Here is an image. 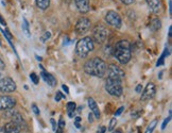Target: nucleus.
<instances>
[{"label": "nucleus", "mask_w": 172, "mask_h": 133, "mask_svg": "<svg viewBox=\"0 0 172 133\" xmlns=\"http://www.w3.org/2000/svg\"><path fill=\"white\" fill-rule=\"evenodd\" d=\"M124 110V107H119L118 110H117V112L115 113V116H119V115L121 114V113H122V111Z\"/></svg>", "instance_id": "nucleus-33"}, {"label": "nucleus", "mask_w": 172, "mask_h": 133, "mask_svg": "<svg viewBox=\"0 0 172 133\" xmlns=\"http://www.w3.org/2000/svg\"><path fill=\"white\" fill-rule=\"evenodd\" d=\"M16 104V99L11 96H0V111L11 110Z\"/></svg>", "instance_id": "nucleus-10"}, {"label": "nucleus", "mask_w": 172, "mask_h": 133, "mask_svg": "<svg viewBox=\"0 0 172 133\" xmlns=\"http://www.w3.org/2000/svg\"><path fill=\"white\" fill-rule=\"evenodd\" d=\"M75 3L81 13H87L90 9L89 0H75Z\"/></svg>", "instance_id": "nucleus-12"}, {"label": "nucleus", "mask_w": 172, "mask_h": 133, "mask_svg": "<svg viewBox=\"0 0 172 133\" xmlns=\"http://www.w3.org/2000/svg\"><path fill=\"white\" fill-rule=\"evenodd\" d=\"M65 125H66L65 120H64L63 118H61L60 122H58V128H61V129H63V130H64V128H65Z\"/></svg>", "instance_id": "nucleus-28"}, {"label": "nucleus", "mask_w": 172, "mask_h": 133, "mask_svg": "<svg viewBox=\"0 0 172 133\" xmlns=\"http://www.w3.org/2000/svg\"><path fill=\"white\" fill-rule=\"evenodd\" d=\"M141 91H142V85L141 84H138L137 87H136V92L137 93H141Z\"/></svg>", "instance_id": "nucleus-35"}, {"label": "nucleus", "mask_w": 172, "mask_h": 133, "mask_svg": "<svg viewBox=\"0 0 172 133\" xmlns=\"http://www.w3.org/2000/svg\"><path fill=\"white\" fill-rule=\"evenodd\" d=\"M81 122V117H79V116L76 117V122Z\"/></svg>", "instance_id": "nucleus-41"}, {"label": "nucleus", "mask_w": 172, "mask_h": 133, "mask_svg": "<svg viewBox=\"0 0 172 133\" xmlns=\"http://www.w3.org/2000/svg\"><path fill=\"white\" fill-rule=\"evenodd\" d=\"M105 21L108 23L109 26H113L115 28L119 29L122 25L120 15L115 11H108L105 15Z\"/></svg>", "instance_id": "nucleus-7"}, {"label": "nucleus", "mask_w": 172, "mask_h": 133, "mask_svg": "<svg viewBox=\"0 0 172 133\" xmlns=\"http://www.w3.org/2000/svg\"><path fill=\"white\" fill-rule=\"evenodd\" d=\"M50 36H51V34H50V32H46V33H45L44 41H46V40H48V38H50Z\"/></svg>", "instance_id": "nucleus-37"}, {"label": "nucleus", "mask_w": 172, "mask_h": 133, "mask_svg": "<svg viewBox=\"0 0 172 133\" xmlns=\"http://www.w3.org/2000/svg\"><path fill=\"white\" fill-rule=\"evenodd\" d=\"M0 133H5L4 128H3V127H0Z\"/></svg>", "instance_id": "nucleus-42"}, {"label": "nucleus", "mask_w": 172, "mask_h": 133, "mask_svg": "<svg viewBox=\"0 0 172 133\" xmlns=\"http://www.w3.org/2000/svg\"><path fill=\"white\" fill-rule=\"evenodd\" d=\"M76 109H77V104H76V102L70 101V102L67 103V111H68V115H69V117L73 116Z\"/></svg>", "instance_id": "nucleus-20"}, {"label": "nucleus", "mask_w": 172, "mask_h": 133, "mask_svg": "<svg viewBox=\"0 0 172 133\" xmlns=\"http://www.w3.org/2000/svg\"><path fill=\"white\" fill-rule=\"evenodd\" d=\"M114 56L115 58L118 60L119 63L126 64L131 60L132 56V52H131V45L128 41H119L116 45H115L114 49Z\"/></svg>", "instance_id": "nucleus-2"}, {"label": "nucleus", "mask_w": 172, "mask_h": 133, "mask_svg": "<svg viewBox=\"0 0 172 133\" xmlns=\"http://www.w3.org/2000/svg\"><path fill=\"white\" fill-rule=\"evenodd\" d=\"M5 68V63L3 62V60L0 58V70H3Z\"/></svg>", "instance_id": "nucleus-32"}, {"label": "nucleus", "mask_w": 172, "mask_h": 133, "mask_svg": "<svg viewBox=\"0 0 172 133\" xmlns=\"http://www.w3.org/2000/svg\"><path fill=\"white\" fill-rule=\"evenodd\" d=\"M12 122H15V124H16L20 129L21 128H26V127H27V124H26V122H25L23 117L17 112H14V113H13V115H12Z\"/></svg>", "instance_id": "nucleus-14"}, {"label": "nucleus", "mask_w": 172, "mask_h": 133, "mask_svg": "<svg viewBox=\"0 0 172 133\" xmlns=\"http://www.w3.org/2000/svg\"><path fill=\"white\" fill-rule=\"evenodd\" d=\"M116 125H117V119L116 118L111 119V122H109L108 126V131H114V129L116 128Z\"/></svg>", "instance_id": "nucleus-24"}, {"label": "nucleus", "mask_w": 172, "mask_h": 133, "mask_svg": "<svg viewBox=\"0 0 172 133\" xmlns=\"http://www.w3.org/2000/svg\"><path fill=\"white\" fill-rule=\"evenodd\" d=\"M62 87H63V89L66 92V94H69V89H68V86H67V85H65V84H63V85H62Z\"/></svg>", "instance_id": "nucleus-36"}, {"label": "nucleus", "mask_w": 172, "mask_h": 133, "mask_svg": "<svg viewBox=\"0 0 172 133\" xmlns=\"http://www.w3.org/2000/svg\"><path fill=\"white\" fill-rule=\"evenodd\" d=\"M51 124H52V129L55 131L56 130V124H55V122H54V119H51Z\"/></svg>", "instance_id": "nucleus-38"}, {"label": "nucleus", "mask_w": 172, "mask_h": 133, "mask_svg": "<svg viewBox=\"0 0 172 133\" xmlns=\"http://www.w3.org/2000/svg\"><path fill=\"white\" fill-rule=\"evenodd\" d=\"M171 33H172V27H170V28H169V36H171Z\"/></svg>", "instance_id": "nucleus-45"}, {"label": "nucleus", "mask_w": 172, "mask_h": 133, "mask_svg": "<svg viewBox=\"0 0 172 133\" xmlns=\"http://www.w3.org/2000/svg\"><path fill=\"white\" fill-rule=\"evenodd\" d=\"M93 120H95V119H93V113H89V114H88V122H93Z\"/></svg>", "instance_id": "nucleus-34"}, {"label": "nucleus", "mask_w": 172, "mask_h": 133, "mask_svg": "<svg viewBox=\"0 0 172 133\" xmlns=\"http://www.w3.org/2000/svg\"><path fill=\"white\" fill-rule=\"evenodd\" d=\"M107 33H108V31H107V29L105 28L104 26L98 25V26L95 27V29H93V41H95L96 43H98V44H101V43H103L106 40Z\"/></svg>", "instance_id": "nucleus-6"}, {"label": "nucleus", "mask_w": 172, "mask_h": 133, "mask_svg": "<svg viewBox=\"0 0 172 133\" xmlns=\"http://www.w3.org/2000/svg\"><path fill=\"white\" fill-rule=\"evenodd\" d=\"M150 30L153 31V32H156V31H158L159 29L162 28V21L161 19L158 18H155L153 19V20L151 21V23H150Z\"/></svg>", "instance_id": "nucleus-18"}, {"label": "nucleus", "mask_w": 172, "mask_h": 133, "mask_svg": "<svg viewBox=\"0 0 172 133\" xmlns=\"http://www.w3.org/2000/svg\"><path fill=\"white\" fill-rule=\"evenodd\" d=\"M22 29H23V31H25V33L27 34V36H28V38H30V31H29V23H28V21H27L26 18H23Z\"/></svg>", "instance_id": "nucleus-23"}, {"label": "nucleus", "mask_w": 172, "mask_h": 133, "mask_svg": "<svg viewBox=\"0 0 172 133\" xmlns=\"http://www.w3.org/2000/svg\"><path fill=\"white\" fill-rule=\"evenodd\" d=\"M170 119H171V111H170L169 117H168V118H166L165 120H164V122H163V126H162V129H163V130H165V129H166V127H167V125L169 124Z\"/></svg>", "instance_id": "nucleus-26"}, {"label": "nucleus", "mask_w": 172, "mask_h": 133, "mask_svg": "<svg viewBox=\"0 0 172 133\" xmlns=\"http://www.w3.org/2000/svg\"><path fill=\"white\" fill-rule=\"evenodd\" d=\"M91 23L88 18L86 17H82L78 20L77 25H76V32L78 34H84V33L88 32V30L90 29Z\"/></svg>", "instance_id": "nucleus-9"}, {"label": "nucleus", "mask_w": 172, "mask_h": 133, "mask_svg": "<svg viewBox=\"0 0 172 133\" xmlns=\"http://www.w3.org/2000/svg\"><path fill=\"white\" fill-rule=\"evenodd\" d=\"M50 1L51 0H36V5L40 10H47L50 5Z\"/></svg>", "instance_id": "nucleus-19"}, {"label": "nucleus", "mask_w": 172, "mask_h": 133, "mask_svg": "<svg viewBox=\"0 0 172 133\" xmlns=\"http://www.w3.org/2000/svg\"><path fill=\"white\" fill-rule=\"evenodd\" d=\"M93 50V41L89 36L83 38L77 43V47H76V52L80 58H86L88 56L89 52Z\"/></svg>", "instance_id": "nucleus-3"}, {"label": "nucleus", "mask_w": 172, "mask_h": 133, "mask_svg": "<svg viewBox=\"0 0 172 133\" xmlns=\"http://www.w3.org/2000/svg\"><path fill=\"white\" fill-rule=\"evenodd\" d=\"M155 94H156L155 84H154V83H149L146 86V89H144V92H142V94H141V100L142 101L150 100V99H152L154 96H155Z\"/></svg>", "instance_id": "nucleus-11"}, {"label": "nucleus", "mask_w": 172, "mask_h": 133, "mask_svg": "<svg viewBox=\"0 0 172 133\" xmlns=\"http://www.w3.org/2000/svg\"><path fill=\"white\" fill-rule=\"evenodd\" d=\"M113 133H122V131H121V130H119V129H117V130L113 131Z\"/></svg>", "instance_id": "nucleus-43"}, {"label": "nucleus", "mask_w": 172, "mask_h": 133, "mask_svg": "<svg viewBox=\"0 0 172 133\" xmlns=\"http://www.w3.org/2000/svg\"><path fill=\"white\" fill-rule=\"evenodd\" d=\"M1 77H2V76H1V74H0V79H1Z\"/></svg>", "instance_id": "nucleus-46"}, {"label": "nucleus", "mask_w": 172, "mask_h": 133, "mask_svg": "<svg viewBox=\"0 0 172 133\" xmlns=\"http://www.w3.org/2000/svg\"><path fill=\"white\" fill-rule=\"evenodd\" d=\"M88 105H89V107H90L91 113L95 115L96 118H100V110H99V107H98L97 102H96L93 98L88 99Z\"/></svg>", "instance_id": "nucleus-16"}, {"label": "nucleus", "mask_w": 172, "mask_h": 133, "mask_svg": "<svg viewBox=\"0 0 172 133\" xmlns=\"http://www.w3.org/2000/svg\"><path fill=\"white\" fill-rule=\"evenodd\" d=\"M107 72V79L117 80V81H122L126 77V74L119 66L115 65V64H111L106 70Z\"/></svg>", "instance_id": "nucleus-5"}, {"label": "nucleus", "mask_w": 172, "mask_h": 133, "mask_svg": "<svg viewBox=\"0 0 172 133\" xmlns=\"http://www.w3.org/2000/svg\"><path fill=\"white\" fill-rule=\"evenodd\" d=\"M105 132H106V127L104 126H101L97 131V133H105Z\"/></svg>", "instance_id": "nucleus-30"}, {"label": "nucleus", "mask_w": 172, "mask_h": 133, "mask_svg": "<svg viewBox=\"0 0 172 133\" xmlns=\"http://www.w3.org/2000/svg\"><path fill=\"white\" fill-rule=\"evenodd\" d=\"M105 89L108 94L115 97H120L123 93V89H122V83L121 81H117V80L107 79L105 82Z\"/></svg>", "instance_id": "nucleus-4"}, {"label": "nucleus", "mask_w": 172, "mask_h": 133, "mask_svg": "<svg viewBox=\"0 0 172 133\" xmlns=\"http://www.w3.org/2000/svg\"><path fill=\"white\" fill-rule=\"evenodd\" d=\"M61 98H65V95H63L61 92H58V93H56V96H55V101H56V102H58V101L61 100Z\"/></svg>", "instance_id": "nucleus-27"}, {"label": "nucleus", "mask_w": 172, "mask_h": 133, "mask_svg": "<svg viewBox=\"0 0 172 133\" xmlns=\"http://www.w3.org/2000/svg\"><path fill=\"white\" fill-rule=\"evenodd\" d=\"M32 107L33 112H34L35 114H36V115H40V109L37 107V105H36V104H32V107Z\"/></svg>", "instance_id": "nucleus-29"}, {"label": "nucleus", "mask_w": 172, "mask_h": 133, "mask_svg": "<svg viewBox=\"0 0 172 133\" xmlns=\"http://www.w3.org/2000/svg\"><path fill=\"white\" fill-rule=\"evenodd\" d=\"M55 133H63V129H61V128H56Z\"/></svg>", "instance_id": "nucleus-40"}, {"label": "nucleus", "mask_w": 172, "mask_h": 133, "mask_svg": "<svg viewBox=\"0 0 172 133\" xmlns=\"http://www.w3.org/2000/svg\"><path fill=\"white\" fill-rule=\"evenodd\" d=\"M42 77H43V79L46 81V83H48V85H50V86H52V87L55 86L56 83H58V81H56L55 78H54L51 74H49V72L43 71L42 72Z\"/></svg>", "instance_id": "nucleus-15"}, {"label": "nucleus", "mask_w": 172, "mask_h": 133, "mask_svg": "<svg viewBox=\"0 0 172 133\" xmlns=\"http://www.w3.org/2000/svg\"><path fill=\"white\" fill-rule=\"evenodd\" d=\"M30 79L33 81V83L34 84H38V77H37V75L35 74V72H32L30 75Z\"/></svg>", "instance_id": "nucleus-25"}, {"label": "nucleus", "mask_w": 172, "mask_h": 133, "mask_svg": "<svg viewBox=\"0 0 172 133\" xmlns=\"http://www.w3.org/2000/svg\"><path fill=\"white\" fill-rule=\"evenodd\" d=\"M120 1L124 5H132V3L135 2V0H120Z\"/></svg>", "instance_id": "nucleus-31"}, {"label": "nucleus", "mask_w": 172, "mask_h": 133, "mask_svg": "<svg viewBox=\"0 0 172 133\" xmlns=\"http://www.w3.org/2000/svg\"><path fill=\"white\" fill-rule=\"evenodd\" d=\"M146 1L149 7V10L152 13L157 14L158 12L161 11V1L159 0H146Z\"/></svg>", "instance_id": "nucleus-13"}, {"label": "nucleus", "mask_w": 172, "mask_h": 133, "mask_svg": "<svg viewBox=\"0 0 172 133\" xmlns=\"http://www.w3.org/2000/svg\"><path fill=\"white\" fill-rule=\"evenodd\" d=\"M0 23H2L3 26H7V23H5V20L2 18V16H1V15H0Z\"/></svg>", "instance_id": "nucleus-39"}, {"label": "nucleus", "mask_w": 172, "mask_h": 133, "mask_svg": "<svg viewBox=\"0 0 172 133\" xmlns=\"http://www.w3.org/2000/svg\"><path fill=\"white\" fill-rule=\"evenodd\" d=\"M16 89V83L12 78L4 77L0 79V92L2 93H12Z\"/></svg>", "instance_id": "nucleus-8"}, {"label": "nucleus", "mask_w": 172, "mask_h": 133, "mask_svg": "<svg viewBox=\"0 0 172 133\" xmlns=\"http://www.w3.org/2000/svg\"><path fill=\"white\" fill-rule=\"evenodd\" d=\"M3 128H4L5 133H19L20 132V128L13 122H7V124H5V126L3 127Z\"/></svg>", "instance_id": "nucleus-17"}, {"label": "nucleus", "mask_w": 172, "mask_h": 133, "mask_svg": "<svg viewBox=\"0 0 172 133\" xmlns=\"http://www.w3.org/2000/svg\"><path fill=\"white\" fill-rule=\"evenodd\" d=\"M168 54H169V52H168V49H167V48H166L165 51H164V53L162 54V56H161V58H159V60H158V62H157V64H156V65H157V66L163 65V64H164V61H165V58L168 56Z\"/></svg>", "instance_id": "nucleus-22"}, {"label": "nucleus", "mask_w": 172, "mask_h": 133, "mask_svg": "<svg viewBox=\"0 0 172 133\" xmlns=\"http://www.w3.org/2000/svg\"><path fill=\"white\" fill-rule=\"evenodd\" d=\"M156 126H157V119H153V120L150 122L149 126H148V128H147V130L144 133H153V131H154V129L156 128Z\"/></svg>", "instance_id": "nucleus-21"}, {"label": "nucleus", "mask_w": 172, "mask_h": 133, "mask_svg": "<svg viewBox=\"0 0 172 133\" xmlns=\"http://www.w3.org/2000/svg\"><path fill=\"white\" fill-rule=\"evenodd\" d=\"M75 125H76V127H77V128H81V125H80L79 122H75Z\"/></svg>", "instance_id": "nucleus-44"}, {"label": "nucleus", "mask_w": 172, "mask_h": 133, "mask_svg": "<svg viewBox=\"0 0 172 133\" xmlns=\"http://www.w3.org/2000/svg\"><path fill=\"white\" fill-rule=\"evenodd\" d=\"M84 70H85V72L87 75L102 78L106 74L107 66L102 59L95 58L86 62L85 65H84Z\"/></svg>", "instance_id": "nucleus-1"}]
</instances>
